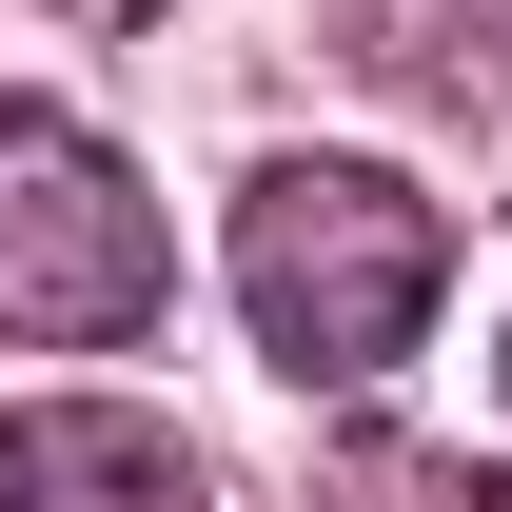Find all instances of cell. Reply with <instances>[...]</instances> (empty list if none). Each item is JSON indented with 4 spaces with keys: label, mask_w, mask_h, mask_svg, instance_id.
<instances>
[{
    "label": "cell",
    "mask_w": 512,
    "mask_h": 512,
    "mask_svg": "<svg viewBox=\"0 0 512 512\" xmlns=\"http://www.w3.org/2000/svg\"><path fill=\"white\" fill-rule=\"evenodd\" d=\"M453 276V217L394 158H276V178L237 197V316L276 375H375V355H414V316H434Z\"/></svg>",
    "instance_id": "obj_1"
},
{
    "label": "cell",
    "mask_w": 512,
    "mask_h": 512,
    "mask_svg": "<svg viewBox=\"0 0 512 512\" xmlns=\"http://www.w3.org/2000/svg\"><path fill=\"white\" fill-rule=\"evenodd\" d=\"M158 296H178V237H158L138 158L60 99H0V335L119 355V335H158Z\"/></svg>",
    "instance_id": "obj_2"
},
{
    "label": "cell",
    "mask_w": 512,
    "mask_h": 512,
    "mask_svg": "<svg viewBox=\"0 0 512 512\" xmlns=\"http://www.w3.org/2000/svg\"><path fill=\"white\" fill-rule=\"evenodd\" d=\"M0 512H217V473L138 394H20L0 414Z\"/></svg>",
    "instance_id": "obj_3"
},
{
    "label": "cell",
    "mask_w": 512,
    "mask_h": 512,
    "mask_svg": "<svg viewBox=\"0 0 512 512\" xmlns=\"http://www.w3.org/2000/svg\"><path fill=\"white\" fill-rule=\"evenodd\" d=\"M60 20H158V0H60Z\"/></svg>",
    "instance_id": "obj_4"
},
{
    "label": "cell",
    "mask_w": 512,
    "mask_h": 512,
    "mask_svg": "<svg viewBox=\"0 0 512 512\" xmlns=\"http://www.w3.org/2000/svg\"><path fill=\"white\" fill-rule=\"evenodd\" d=\"M473 512H512V473H493V493H473Z\"/></svg>",
    "instance_id": "obj_5"
}]
</instances>
